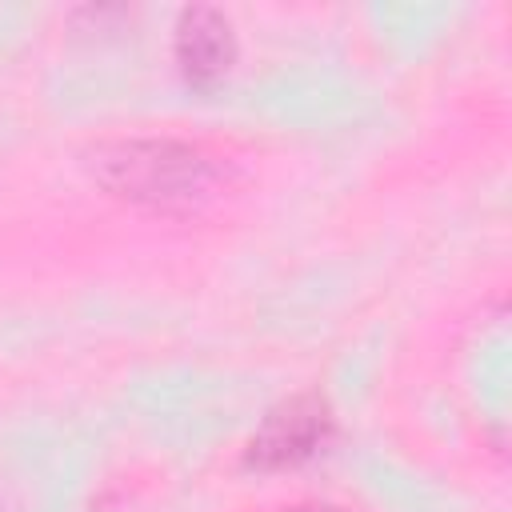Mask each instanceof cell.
Returning <instances> with one entry per match:
<instances>
[{"instance_id":"6da1fadb","label":"cell","mask_w":512,"mask_h":512,"mask_svg":"<svg viewBox=\"0 0 512 512\" xmlns=\"http://www.w3.org/2000/svg\"><path fill=\"white\" fill-rule=\"evenodd\" d=\"M92 168L108 192L156 212H192L220 188V168L180 140H120L100 148Z\"/></svg>"},{"instance_id":"7a4b0ae2","label":"cell","mask_w":512,"mask_h":512,"mask_svg":"<svg viewBox=\"0 0 512 512\" xmlns=\"http://www.w3.org/2000/svg\"><path fill=\"white\" fill-rule=\"evenodd\" d=\"M332 432V416L324 408V400L316 396H296L284 408H276L260 432L248 444V460L256 468H284V464H300L308 460Z\"/></svg>"},{"instance_id":"3957f363","label":"cell","mask_w":512,"mask_h":512,"mask_svg":"<svg viewBox=\"0 0 512 512\" xmlns=\"http://www.w3.org/2000/svg\"><path fill=\"white\" fill-rule=\"evenodd\" d=\"M236 52L232 24L216 8H188L176 24V64L184 68L188 80L212 84L216 76L228 72Z\"/></svg>"},{"instance_id":"277c9868","label":"cell","mask_w":512,"mask_h":512,"mask_svg":"<svg viewBox=\"0 0 512 512\" xmlns=\"http://www.w3.org/2000/svg\"><path fill=\"white\" fill-rule=\"evenodd\" d=\"M292 512H348V508H332V504H312V508H292Z\"/></svg>"}]
</instances>
